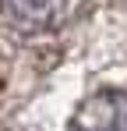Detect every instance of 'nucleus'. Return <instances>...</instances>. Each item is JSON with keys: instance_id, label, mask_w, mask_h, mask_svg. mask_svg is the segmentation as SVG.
<instances>
[{"instance_id": "f257e3e1", "label": "nucleus", "mask_w": 127, "mask_h": 131, "mask_svg": "<svg viewBox=\"0 0 127 131\" xmlns=\"http://www.w3.org/2000/svg\"><path fill=\"white\" fill-rule=\"evenodd\" d=\"M78 4L81 0H0V14H4V21L14 25L18 32L35 36V32L60 28L74 14Z\"/></svg>"}, {"instance_id": "f03ea898", "label": "nucleus", "mask_w": 127, "mask_h": 131, "mask_svg": "<svg viewBox=\"0 0 127 131\" xmlns=\"http://www.w3.org/2000/svg\"><path fill=\"white\" fill-rule=\"evenodd\" d=\"M71 131H127V92H99L71 117Z\"/></svg>"}]
</instances>
